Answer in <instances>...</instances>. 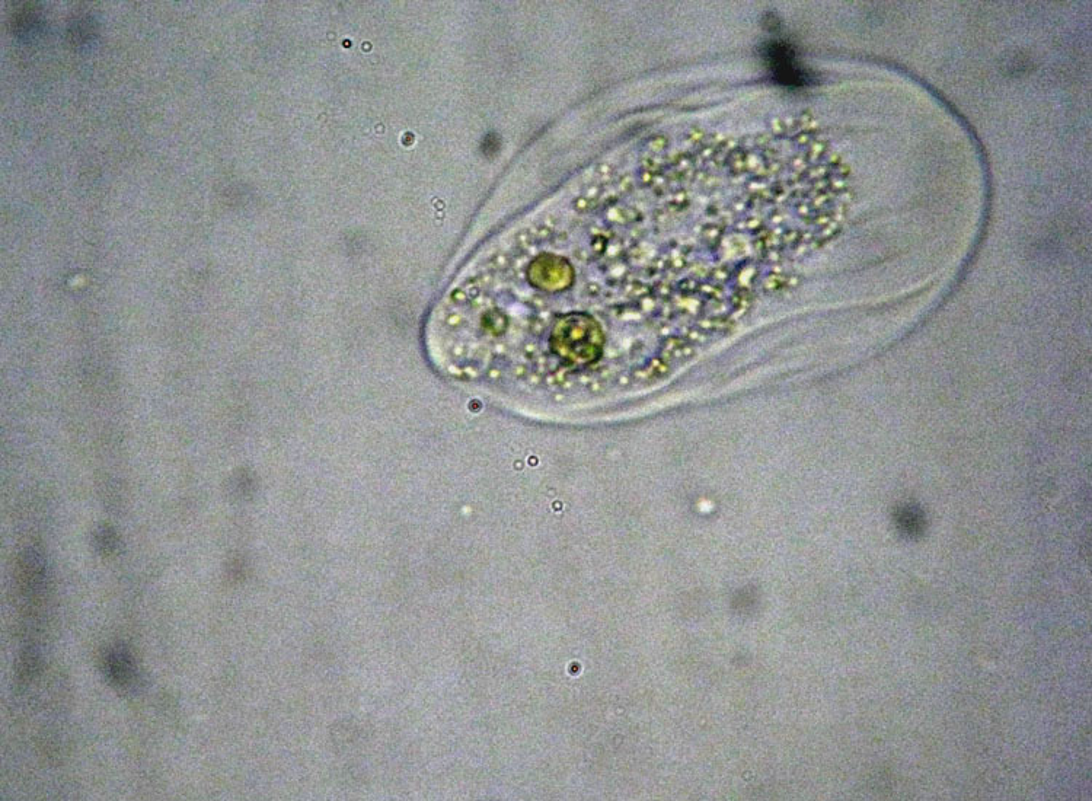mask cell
<instances>
[{"label": "cell", "mask_w": 1092, "mask_h": 801, "mask_svg": "<svg viewBox=\"0 0 1092 801\" xmlns=\"http://www.w3.org/2000/svg\"><path fill=\"white\" fill-rule=\"evenodd\" d=\"M41 670V653L34 644H27L19 653L17 676L22 684H30Z\"/></svg>", "instance_id": "6"}, {"label": "cell", "mask_w": 1092, "mask_h": 801, "mask_svg": "<svg viewBox=\"0 0 1092 801\" xmlns=\"http://www.w3.org/2000/svg\"><path fill=\"white\" fill-rule=\"evenodd\" d=\"M605 335L602 327L586 312H567L552 321L548 351L563 368L584 369L602 356Z\"/></svg>", "instance_id": "1"}, {"label": "cell", "mask_w": 1092, "mask_h": 801, "mask_svg": "<svg viewBox=\"0 0 1092 801\" xmlns=\"http://www.w3.org/2000/svg\"><path fill=\"white\" fill-rule=\"evenodd\" d=\"M94 544L97 551L107 557V555L116 554L120 541H118V536L116 532L113 531V528L102 525L101 528H98L97 532H95Z\"/></svg>", "instance_id": "7"}, {"label": "cell", "mask_w": 1092, "mask_h": 801, "mask_svg": "<svg viewBox=\"0 0 1092 801\" xmlns=\"http://www.w3.org/2000/svg\"><path fill=\"white\" fill-rule=\"evenodd\" d=\"M763 60L777 84L788 88H803L811 82L807 73L797 62L794 50L782 41L766 43L762 50Z\"/></svg>", "instance_id": "3"}, {"label": "cell", "mask_w": 1092, "mask_h": 801, "mask_svg": "<svg viewBox=\"0 0 1092 801\" xmlns=\"http://www.w3.org/2000/svg\"><path fill=\"white\" fill-rule=\"evenodd\" d=\"M574 279L576 274L570 261L552 252H542L526 267V280L541 292H564L573 286Z\"/></svg>", "instance_id": "2"}, {"label": "cell", "mask_w": 1092, "mask_h": 801, "mask_svg": "<svg viewBox=\"0 0 1092 801\" xmlns=\"http://www.w3.org/2000/svg\"><path fill=\"white\" fill-rule=\"evenodd\" d=\"M47 564L43 555L34 548L21 555L18 564V586L22 596L38 598L46 589Z\"/></svg>", "instance_id": "5"}, {"label": "cell", "mask_w": 1092, "mask_h": 801, "mask_svg": "<svg viewBox=\"0 0 1092 801\" xmlns=\"http://www.w3.org/2000/svg\"><path fill=\"white\" fill-rule=\"evenodd\" d=\"M102 675L117 689H130L139 678V668L126 644H114L101 659Z\"/></svg>", "instance_id": "4"}, {"label": "cell", "mask_w": 1092, "mask_h": 801, "mask_svg": "<svg viewBox=\"0 0 1092 801\" xmlns=\"http://www.w3.org/2000/svg\"><path fill=\"white\" fill-rule=\"evenodd\" d=\"M897 520H899L900 528L908 534H919L924 528V518L919 516L918 510L903 509Z\"/></svg>", "instance_id": "8"}]
</instances>
